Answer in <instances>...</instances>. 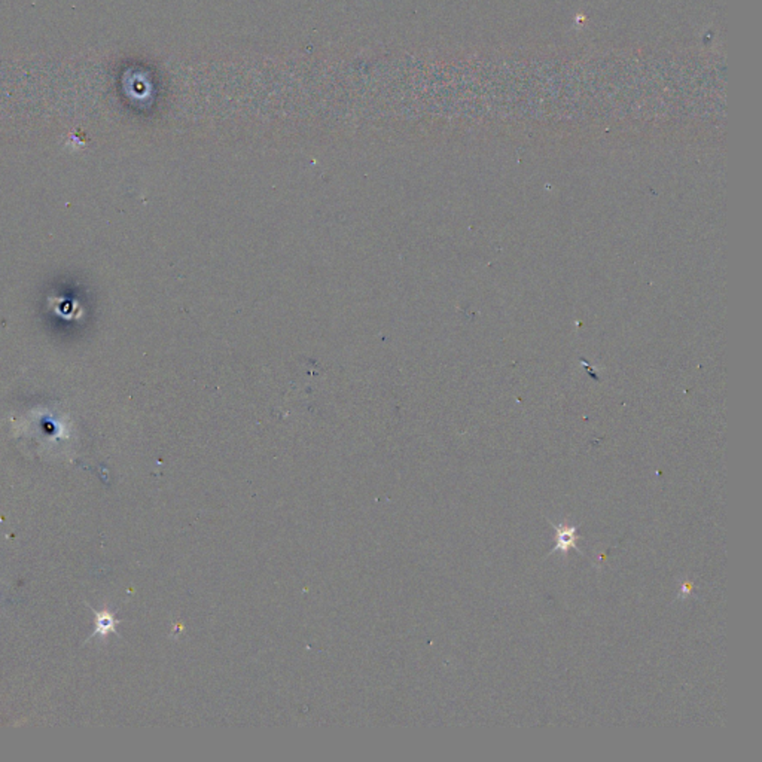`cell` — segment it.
I'll return each instance as SVG.
<instances>
[{
	"label": "cell",
	"mask_w": 762,
	"mask_h": 762,
	"mask_svg": "<svg viewBox=\"0 0 762 762\" xmlns=\"http://www.w3.org/2000/svg\"><path fill=\"white\" fill-rule=\"evenodd\" d=\"M89 607H91V611L94 612V617H96V627H94V631L91 633V636L87 639V642L89 639H94V637L104 639V637H108L111 633L119 636V633L116 631L119 619L115 618V614L111 611L108 606H104L103 609H100V611H97V609L93 607V606H89Z\"/></svg>",
	"instance_id": "cell-1"
},
{
	"label": "cell",
	"mask_w": 762,
	"mask_h": 762,
	"mask_svg": "<svg viewBox=\"0 0 762 762\" xmlns=\"http://www.w3.org/2000/svg\"><path fill=\"white\" fill-rule=\"evenodd\" d=\"M553 526L556 529V546L553 548L551 553L560 551L561 554L566 556L572 550L579 551V548L576 546V541L579 539V536L576 533L578 529L575 526H568V524H560V526L553 524Z\"/></svg>",
	"instance_id": "cell-2"
}]
</instances>
